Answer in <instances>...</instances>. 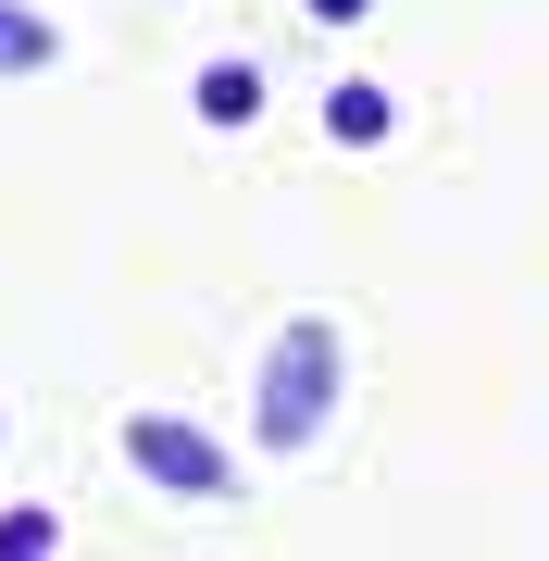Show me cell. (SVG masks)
I'll return each mask as SVG.
<instances>
[{"label": "cell", "mask_w": 549, "mask_h": 561, "mask_svg": "<svg viewBox=\"0 0 549 561\" xmlns=\"http://www.w3.org/2000/svg\"><path fill=\"white\" fill-rule=\"evenodd\" d=\"M338 400H350V337L325 312H287L263 337V362H250V437H263L275 461H300L338 424Z\"/></svg>", "instance_id": "1"}, {"label": "cell", "mask_w": 549, "mask_h": 561, "mask_svg": "<svg viewBox=\"0 0 549 561\" xmlns=\"http://www.w3.org/2000/svg\"><path fill=\"white\" fill-rule=\"evenodd\" d=\"M125 461H138L150 486H175V500H201V512L238 500V449L201 437L187 412H125Z\"/></svg>", "instance_id": "2"}, {"label": "cell", "mask_w": 549, "mask_h": 561, "mask_svg": "<svg viewBox=\"0 0 549 561\" xmlns=\"http://www.w3.org/2000/svg\"><path fill=\"white\" fill-rule=\"evenodd\" d=\"M387 125H400V101H387L375 76H338V88H325V138H338V150H387Z\"/></svg>", "instance_id": "3"}, {"label": "cell", "mask_w": 549, "mask_h": 561, "mask_svg": "<svg viewBox=\"0 0 549 561\" xmlns=\"http://www.w3.org/2000/svg\"><path fill=\"white\" fill-rule=\"evenodd\" d=\"M201 125H263V62H201Z\"/></svg>", "instance_id": "4"}, {"label": "cell", "mask_w": 549, "mask_h": 561, "mask_svg": "<svg viewBox=\"0 0 549 561\" xmlns=\"http://www.w3.org/2000/svg\"><path fill=\"white\" fill-rule=\"evenodd\" d=\"M50 62H62V25L25 13V0H0V76H50Z\"/></svg>", "instance_id": "5"}, {"label": "cell", "mask_w": 549, "mask_h": 561, "mask_svg": "<svg viewBox=\"0 0 549 561\" xmlns=\"http://www.w3.org/2000/svg\"><path fill=\"white\" fill-rule=\"evenodd\" d=\"M62 549V512H0V561H50Z\"/></svg>", "instance_id": "6"}, {"label": "cell", "mask_w": 549, "mask_h": 561, "mask_svg": "<svg viewBox=\"0 0 549 561\" xmlns=\"http://www.w3.org/2000/svg\"><path fill=\"white\" fill-rule=\"evenodd\" d=\"M312 25H375V0H300Z\"/></svg>", "instance_id": "7"}, {"label": "cell", "mask_w": 549, "mask_h": 561, "mask_svg": "<svg viewBox=\"0 0 549 561\" xmlns=\"http://www.w3.org/2000/svg\"><path fill=\"white\" fill-rule=\"evenodd\" d=\"M0 424H13V412H0Z\"/></svg>", "instance_id": "8"}]
</instances>
